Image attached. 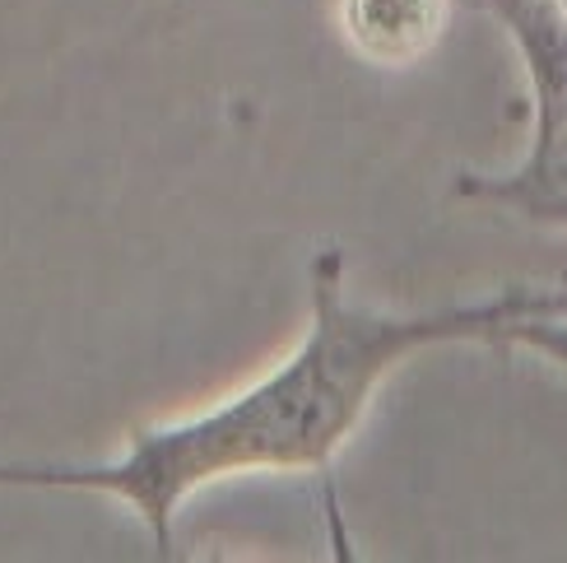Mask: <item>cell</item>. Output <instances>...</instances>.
<instances>
[{"mask_svg":"<svg viewBox=\"0 0 567 563\" xmlns=\"http://www.w3.org/2000/svg\"><path fill=\"white\" fill-rule=\"evenodd\" d=\"M493 321V298L433 313L353 308L344 298V256L326 247L312 262L307 336L266 378L205 414L135 429L126 452L112 461H0V489H80L122 499L168 559L177 508L205 484L266 471H312L330 480V461L363 424L377 387L400 359L429 345L484 340Z\"/></svg>","mask_w":567,"mask_h":563,"instance_id":"obj_1","label":"cell"},{"mask_svg":"<svg viewBox=\"0 0 567 563\" xmlns=\"http://www.w3.org/2000/svg\"><path fill=\"white\" fill-rule=\"evenodd\" d=\"M456 196L503 205L545 228H567V126H535L530 150L512 173H461Z\"/></svg>","mask_w":567,"mask_h":563,"instance_id":"obj_2","label":"cell"},{"mask_svg":"<svg viewBox=\"0 0 567 563\" xmlns=\"http://www.w3.org/2000/svg\"><path fill=\"white\" fill-rule=\"evenodd\" d=\"M522 47L535 126H567V14L554 0H484Z\"/></svg>","mask_w":567,"mask_h":563,"instance_id":"obj_3","label":"cell"},{"mask_svg":"<svg viewBox=\"0 0 567 563\" xmlns=\"http://www.w3.org/2000/svg\"><path fill=\"white\" fill-rule=\"evenodd\" d=\"M446 0H344V29L363 57L410 65L442 38Z\"/></svg>","mask_w":567,"mask_h":563,"instance_id":"obj_4","label":"cell"},{"mask_svg":"<svg viewBox=\"0 0 567 563\" xmlns=\"http://www.w3.org/2000/svg\"><path fill=\"white\" fill-rule=\"evenodd\" d=\"M484 340L535 349V355L554 359V364L567 372V317H507V321H498V326H488Z\"/></svg>","mask_w":567,"mask_h":563,"instance_id":"obj_5","label":"cell"},{"mask_svg":"<svg viewBox=\"0 0 567 563\" xmlns=\"http://www.w3.org/2000/svg\"><path fill=\"white\" fill-rule=\"evenodd\" d=\"M493 298H498V321H507V317H567V279L563 285H512Z\"/></svg>","mask_w":567,"mask_h":563,"instance_id":"obj_6","label":"cell"},{"mask_svg":"<svg viewBox=\"0 0 567 563\" xmlns=\"http://www.w3.org/2000/svg\"><path fill=\"white\" fill-rule=\"evenodd\" d=\"M554 6H558V10H563V14H567V0H554Z\"/></svg>","mask_w":567,"mask_h":563,"instance_id":"obj_7","label":"cell"}]
</instances>
